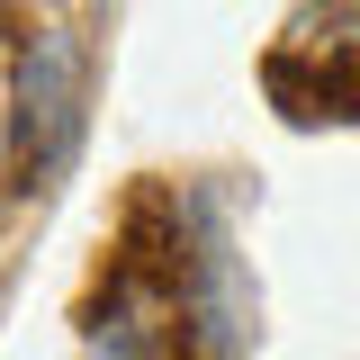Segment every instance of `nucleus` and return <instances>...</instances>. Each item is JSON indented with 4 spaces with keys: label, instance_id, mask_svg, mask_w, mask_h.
Instances as JSON below:
<instances>
[{
    "label": "nucleus",
    "instance_id": "f257e3e1",
    "mask_svg": "<svg viewBox=\"0 0 360 360\" xmlns=\"http://www.w3.org/2000/svg\"><path fill=\"white\" fill-rule=\"evenodd\" d=\"M82 144V37L37 18L9 72V198H45Z\"/></svg>",
    "mask_w": 360,
    "mask_h": 360
},
{
    "label": "nucleus",
    "instance_id": "7ed1b4c3",
    "mask_svg": "<svg viewBox=\"0 0 360 360\" xmlns=\"http://www.w3.org/2000/svg\"><path fill=\"white\" fill-rule=\"evenodd\" d=\"M270 90L288 99V117H360V54H324L315 82L279 54V63H270Z\"/></svg>",
    "mask_w": 360,
    "mask_h": 360
},
{
    "label": "nucleus",
    "instance_id": "f03ea898",
    "mask_svg": "<svg viewBox=\"0 0 360 360\" xmlns=\"http://www.w3.org/2000/svg\"><path fill=\"white\" fill-rule=\"evenodd\" d=\"M180 315H189L207 360H252V279H243V252H234L217 189L180 198Z\"/></svg>",
    "mask_w": 360,
    "mask_h": 360
},
{
    "label": "nucleus",
    "instance_id": "20e7f679",
    "mask_svg": "<svg viewBox=\"0 0 360 360\" xmlns=\"http://www.w3.org/2000/svg\"><path fill=\"white\" fill-rule=\"evenodd\" d=\"M90 360H162V315L144 307L135 288H117L108 307L90 315Z\"/></svg>",
    "mask_w": 360,
    "mask_h": 360
}]
</instances>
